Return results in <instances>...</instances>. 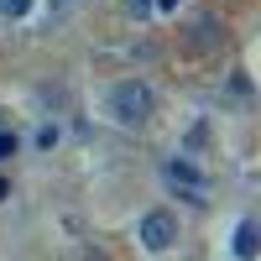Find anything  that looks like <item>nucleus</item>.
<instances>
[{"label": "nucleus", "instance_id": "8", "mask_svg": "<svg viewBox=\"0 0 261 261\" xmlns=\"http://www.w3.org/2000/svg\"><path fill=\"white\" fill-rule=\"evenodd\" d=\"M151 6H162V11H172V6H178V0H151Z\"/></svg>", "mask_w": 261, "mask_h": 261}, {"label": "nucleus", "instance_id": "9", "mask_svg": "<svg viewBox=\"0 0 261 261\" xmlns=\"http://www.w3.org/2000/svg\"><path fill=\"white\" fill-rule=\"evenodd\" d=\"M6 193H11V183H6V178H0V204H6Z\"/></svg>", "mask_w": 261, "mask_h": 261}, {"label": "nucleus", "instance_id": "4", "mask_svg": "<svg viewBox=\"0 0 261 261\" xmlns=\"http://www.w3.org/2000/svg\"><path fill=\"white\" fill-rule=\"evenodd\" d=\"M167 183H183V188L199 193V188H204V172L193 167V162H167Z\"/></svg>", "mask_w": 261, "mask_h": 261}, {"label": "nucleus", "instance_id": "6", "mask_svg": "<svg viewBox=\"0 0 261 261\" xmlns=\"http://www.w3.org/2000/svg\"><path fill=\"white\" fill-rule=\"evenodd\" d=\"M6 157H16V136H11V130H0V162H6Z\"/></svg>", "mask_w": 261, "mask_h": 261}, {"label": "nucleus", "instance_id": "2", "mask_svg": "<svg viewBox=\"0 0 261 261\" xmlns=\"http://www.w3.org/2000/svg\"><path fill=\"white\" fill-rule=\"evenodd\" d=\"M172 241H178V220H172L167 209H151L146 220H141V246L146 251H167Z\"/></svg>", "mask_w": 261, "mask_h": 261}, {"label": "nucleus", "instance_id": "7", "mask_svg": "<svg viewBox=\"0 0 261 261\" xmlns=\"http://www.w3.org/2000/svg\"><path fill=\"white\" fill-rule=\"evenodd\" d=\"M130 11H136V16H146V11H151V0H130Z\"/></svg>", "mask_w": 261, "mask_h": 261}, {"label": "nucleus", "instance_id": "5", "mask_svg": "<svg viewBox=\"0 0 261 261\" xmlns=\"http://www.w3.org/2000/svg\"><path fill=\"white\" fill-rule=\"evenodd\" d=\"M27 6H32V0H0V16L16 21V16H27Z\"/></svg>", "mask_w": 261, "mask_h": 261}, {"label": "nucleus", "instance_id": "1", "mask_svg": "<svg viewBox=\"0 0 261 261\" xmlns=\"http://www.w3.org/2000/svg\"><path fill=\"white\" fill-rule=\"evenodd\" d=\"M110 110H115V120H125V125H141V120L151 115V89H146V84H136V79L115 84Z\"/></svg>", "mask_w": 261, "mask_h": 261}, {"label": "nucleus", "instance_id": "3", "mask_svg": "<svg viewBox=\"0 0 261 261\" xmlns=\"http://www.w3.org/2000/svg\"><path fill=\"white\" fill-rule=\"evenodd\" d=\"M256 251H261L256 225H251V220H241V225H235V256H241V261H256Z\"/></svg>", "mask_w": 261, "mask_h": 261}]
</instances>
